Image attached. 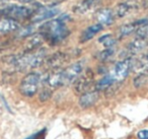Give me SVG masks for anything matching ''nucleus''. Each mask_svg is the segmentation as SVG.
<instances>
[{"mask_svg":"<svg viewBox=\"0 0 148 139\" xmlns=\"http://www.w3.org/2000/svg\"><path fill=\"white\" fill-rule=\"evenodd\" d=\"M46 49L36 50V52H29L23 55L15 56L11 60V63L13 64L14 68L18 71H23L27 69H33V68L40 67L42 64H44L46 60Z\"/></svg>","mask_w":148,"mask_h":139,"instance_id":"f257e3e1","label":"nucleus"},{"mask_svg":"<svg viewBox=\"0 0 148 139\" xmlns=\"http://www.w3.org/2000/svg\"><path fill=\"white\" fill-rule=\"evenodd\" d=\"M40 30H41V34H43L45 37V40L49 42L51 45L60 43L69 36V31L65 27L63 21H61L60 19L46 21L44 25L40 27Z\"/></svg>","mask_w":148,"mask_h":139,"instance_id":"f03ea898","label":"nucleus"},{"mask_svg":"<svg viewBox=\"0 0 148 139\" xmlns=\"http://www.w3.org/2000/svg\"><path fill=\"white\" fill-rule=\"evenodd\" d=\"M41 75L37 72L27 73L21 79L19 84V92L25 98H32L38 92L40 83H41Z\"/></svg>","mask_w":148,"mask_h":139,"instance_id":"7ed1b4c3","label":"nucleus"},{"mask_svg":"<svg viewBox=\"0 0 148 139\" xmlns=\"http://www.w3.org/2000/svg\"><path fill=\"white\" fill-rule=\"evenodd\" d=\"M0 13L3 14L5 17L12 19L14 21H21L32 17L34 14V11L31 8L25 6H19V5H8L0 10Z\"/></svg>","mask_w":148,"mask_h":139,"instance_id":"20e7f679","label":"nucleus"},{"mask_svg":"<svg viewBox=\"0 0 148 139\" xmlns=\"http://www.w3.org/2000/svg\"><path fill=\"white\" fill-rule=\"evenodd\" d=\"M132 58H125L122 61L118 62L111 72V76L114 78L116 83H121L132 70Z\"/></svg>","mask_w":148,"mask_h":139,"instance_id":"39448f33","label":"nucleus"},{"mask_svg":"<svg viewBox=\"0 0 148 139\" xmlns=\"http://www.w3.org/2000/svg\"><path fill=\"white\" fill-rule=\"evenodd\" d=\"M83 69H84V62L83 61H77L68 66L66 69H63L65 84H69L75 81L79 77V75L82 73Z\"/></svg>","mask_w":148,"mask_h":139,"instance_id":"423d86ee","label":"nucleus"},{"mask_svg":"<svg viewBox=\"0 0 148 139\" xmlns=\"http://www.w3.org/2000/svg\"><path fill=\"white\" fill-rule=\"evenodd\" d=\"M93 83V73L89 69H87L82 75H79V77L75 80V92L78 94H84V92L91 90L90 87Z\"/></svg>","mask_w":148,"mask_h":139,"instance_id":"0eeeda50","label":"nucleus"},{"mask_svg":"<svg viewBox=\"0 0 148 139\" xmlns=\"http://www.w3.org/2000/svg\"><path fill=\"white\" fill-rule=\"evenodd\" d=\"M101 4V0H82L73 7V11L78 14H85L95 10Z\"/></svg>","mask_w":148,"mask_h":139,"instance_id":"6e6552de","label":"nucleus"},{"mask_svg":"<svg viewBox=\"0 0 148 139\" xmlns=\"http://www.w3.org/2000/svg\"><path fill=\"white\" fill-rule=\"evenodd\" d=\"M67 60V55L63 52H57V53L53 54L50 57L46 58L45 62L47 67L50 70H55V69H60L62 65L65 63V61Z\"/></svg>","mask_w":148,"mask_h":139,"instance_id":"1a4fd4ad","label":"nucleus"},{"mask_svg":"<svg viewBox=\"0 0 148 139\" xmlns=\"http://www.w3.org/2000/svg\"><path fill=\"white\" fill-rule=\"evenodd\" d=\"M59 10L56 8H50V7H40L38 10L34 12L33 17H32V21L33 23H39V21H46L48 19L55 17Z\"/></svg>","mask_w":148,"mask_h":139,"instance_id":"9d476101","label":"nucleus"},{"mask_svg":"<svg viewBox=\"0 0 148 139\" xmlns=\"http://www.w3.org/2000/svg\"><path fill=\"white\" fill-rule=\"evenodd\" d=\"M99 98V92L97 90L95 89L88 90V92L81 94L80 98H79V105L83 109L90 108V107H92L97 102Z\"/></svg>","mask_w":148,"mask_h":139,"instance_id":"9b49d317","label":"nucleus"},{"mask_svg":"<svg viewBox=\"0 0 148 139\" xmlns=\"http://www.w3.org/2000/svg\"><path fill=\"white\" fill-rule=\"evenodd\" d=\"M95 19L97 21V23L101 25H110L114 23L115 14L113 10L109 8H101L95 14Z\"/></svg>","mask_w":148,"mask_h":139,"instance_id":"f8f14e48","label":"nucleus"},{"mask_svg":"<svg viewBox=\"0 0 148 139\" xmlns=\"http://www.w3.org/2000/svg\"><path fill=\"white\" fill-rule=\"evenodd\" d=\"M19 29H21L19 23L12 19L5 17V19L0 21V34H2V35L18 31Z\"/></svg>","mask_w":148,"mask_h":139,"instance_id":"ddd939ff","label":"nucleus"},{"mask_svg":"<svg viewBox=\"0 0 148 139\" xmlns=\"http://www.w3.org/2000/svg\"><path fill=\"white\" fill-rule=\"evenodd\" d=\"M139 3L136 1H127V2L120 3L116 8V17H123L125 15L129 14L130 11L136 10L139 8Z\"/></svg>","mask_w":148,"mask_h":139,"instance_id":"4468645a","label":"nucleus"},{"mask_svg":"<svg viewBox=\"0 0 148 139\" xmlns=\"http://www.w3.org/2000/svg\"><path fill=\"white\" fill-rule=\"evenodd\" d=\"M132 70L139 74H145L148 71V54L142 55L138 59H133Z\"/></svg>","mask_w":148,"mask_h":139,"instance_id":"2eb2a0df","label":"nucleus"},{"mask_svg":"<svg viewBox=\"0 0 148 139\" xmlns=\"http://www.w3.org/2000/svg\"><path fill=\"white\" fill-rule=\"evenodd\" d=\"M146 42L145 39H141V38H136L134 39L131 43L128 45L127 49H126V53L129 56H133L136 54H139L142 50L145 48Z\"/></svg>","mask_w":148,"mask_h":139,"instance_id":"dca6fc26","label":"nucleus"},{"mask_svg":"<svg viewBox=\"0 0 148 139\" xmlns=\"http://www.w3.org/2000/svg\"><path fill=\"white\" fill-rule=\"evenodd\" d=\"M44 41H46V40L43 34L40 33V34H35V35H33L29 38L27 43L25 44V53L34 52V51H36V50H38V48L43 44Z\"/></svg>","mask_w":148,"mask_h":139,"instance_id":"f3484780","label":"nucleus"},{"mask_svg":"<svg viewBox=\"0 0 148 139\" xmlns=\"http://www.w3.org/2000/svg\"><path fill=\"white\" fill-rule=\"evenodd\" d=\"M101 30H103V25H99V23H95V25L88 27L86 30H84V32H83L82 35H81L80 42L81 43H85V42L89 41V40L92 39L97 34H99Z\"/></svg>","mask_w":148,"mask_h":139,"instance_id":"a211bd4d","label":"nucleus"},{"mask_svg":"<svg viewBox=\"0 0 148 139\" xmlns=\"http://www.w3.org/2000/svg\"><path fill=\"white\" fill-rule=\"evenodd\" d=\"M114 83H116L114 78L111 76V74H108V75L103 77L97 84H95V90H97V92L107 90V89H109Z\"/></svg>","mask_w":148,"mask_h":139,"instance_id":"6ab92c4d","label":"nucleus"},{"mask_svg":"<svg viewBox=\"0 0 148 139\" xmlns=\"http://www.w3.org/2000/svg\"><path fill=\"white\" fill-rule=\"evenodd\" d=\"M99 43L103 44V45L105 46V47L112 48L114 45H115L116 40L114 39V37L112 35H105V36H103V37L99 38Z\"/></svg>","mask_w":148,"mask_h":139,"instance_id":"aec40b11","label":"nucleus"},{"mask_svg":"<svg viewBox=\"0 0 148 139\" xmlns=\"http://www.w3.org/2000/svg\"><path fill=\"white\" fill-rule=\"evenodd\" d=\"M136 35L137 38H141V39H146L148 37V21L141 25L140 27L137 28L136 30Z\"/></svg>","mask_w":148,"mask_h":139,"instance_id":"412c9836","label":"nucleus"},{"mask_svg":"<svg viewBox=\"0 0 148 139\" xmlns=\"http://www.w3.org/2000/svg\"><path fill=\"white\" fill-rule=\"evenodd\" d=\"M51 96H52V89L49 87H47V86H45V87L41 90V92H40L39 98L42 100V102H46V100H48L50 98H51Z\"/></svg>","mask_w":148,"mask_h":139,"instance_id":"4be33fe9","label":"nucleus"},{"mask_svg":"<svg viewBox=\"0 0 148 139\" xmlns=\"http://www.w3.org/2000/svg\"><path fill=\"white\" fill-rule=\"evenodd\" d=\"M147 79H148V76L146 75V74H139V75L134 79V85H135L136 87H141V86H143L144 84L146 83Z\"/></svg>","mask_w":148,"mask_h":139,"instance_id":"5701e85b","label":"nucleus"},{"mask_svg":"<svg viewBox=\"0 0 148 139\" xmlns=\"http://www.w3.org/2000/svg\"><path fill=\"white\" fill-rule=\"evenodd\" d=\"M34 34V27L33 25H27L23 29L18 30V37H27V36H31Z\"/></svg>","mask_w":148,"mask_h":139,"instance_id":"b1692460","label":"nucleus"},{"mask_svg":"<svg viewBox=\"0 0 148 139\" xmlns=\"http://www.w3.org/2000/svg\"><path fill=\"white\" fill-rule=\"evenodd\" d=\"M113 54H114V50L112 49V48H108V49H106L105 51H103V52H101V53H99V60H103V61H105V60L109 59V58L111 57Z\"/></svg>","mask_w":148,"mask_h":139,"instance_id":"393cba45","label":"nucleus"},{"mask_svg":"<svg viewBox=\"0 0 148 139\" xmlns=\"http://www.w3.org/2000/svg\"><path fill=\"white\" fill-rule=\"evenodd\" d=\"M137 138L138 139H148V130H140L137 133Z\"/></svg>","mask_w":148,"mask_h":139,"instance_id":"a878e982","label":"nucleus"},{"mask_svg":"<svg viewBox=\"0 0 148 139\" xmlns=\"http://www.w3.org/2000/svg\"><path fill=\"white\" fill-rule=\"evenodd\" d=\"M43 132H45V130L40 131V132H37L36 134H33V135H31V136L27 137L25 139H40V137H41V135H42V133H43Z\"/></svg>","mask_w":148,"mask_h":139,"instance_id":"bb28decb","label":"nucleus"},{"mask_svg":"<svg viewBox=\"0 0 148 139\" xmlns=\"http://www.w3.org/2000/svg\"><path fill=\"white\" fill-rule=\"evenodd\" d=\"M0 98H1V100H2V102H3V104H4L5 108H6L7 110L9 111V112H11V111H10V108H9V106H8V104H7V103H6V100H5V98L2 96V94H0Z\"/></svg>","mask_w":148,"mask_h":139,"instance_id":"cd10ccee","label":"nucleus"},{"mask_svg":"<svg viewBox=\"0 0 148 139\" xmlns=\"http://www.w3.org/2000/svg\"><path fill=\"white\" fill-rule=\"evenodd\" d=\"M17 1L21 3H29V2H33L34 0H17Z\"/></svg>","mask_w":148,"mask_h":139,"instance_id":"c85d7f7f","label":"nucleus"},{"mask_svg":"<svg viewBox=\"0 0 148 139\" xmlns=\"http://www.w3.org/2000/svg\"><path fill=\"white\" fill-rule=\"evenodd\" d=\"M142 4H143L144 8H147V7H148V0H144L143 2H142Z\"/></svg>","mask_w":148,"mask_h":139,"instance_id":"c756f323","label":"nucleus"},{"mask_svg":"<svg viewBox=\"0 0 148 139\" xmlns=\"http://www.w3.org/2000/svg\"><path fill=\"white\" fill-rule=\"evenodd\" d=\"M5 1H7V0H0V4H2V3H4Z\"/></svg>","mask_w":148,"mask_h":139,"instance_id":"7c9ffc66","label":"nucleus"}]
</instances>
